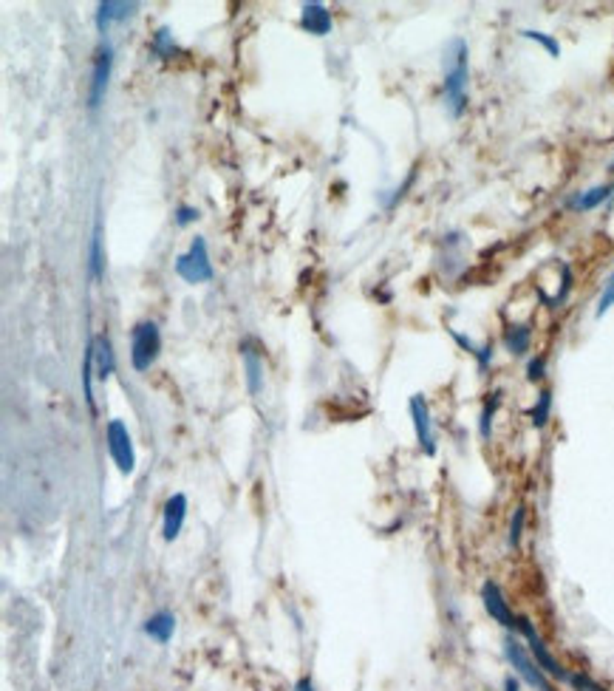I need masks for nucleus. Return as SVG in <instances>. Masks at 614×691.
Masks as SVG:
<instances>
[{"instance_id":"1","label":"nucleus","mask_w":614,"mask_h":691,"mask_svg":"<svg viewBox=\"0 0 614 691\" xmlns=\"http://www.w3.org/2000/svg\"><path fill=\"white\" fill-rule=\"evenodd\" d=\"M467 43L462 37L450 40L444 49V103L450 116H462L467 108V83H470V60Z\"/></svg>"},{"instance_id":"2","label":"nucleus","mask_w":614,"mask_h":691,"mask_svg":"<svg viewBox=\"0 0 614 691\" xmlns=\"http://www.w3.org/2000/svg\"><path fill=\"white\" fill-rule=\"evenodd\" d=\"M504 658H507L509 666L516 668L518 680H524L527 686H532L536 691H555L549 675L544 672V668L538 666V660L532 658L516 638H504Z\"/></svg>"},{"instance_id":"3","label":"nucleus","mask_w":614,"mask_h":691,"mask_svg":"<svg viewBox=\"0 0 614 691\" xmlns=\"http://www.w3.org/2000/svg\"><path fill=\"white\" fill-rule=\"evenodd\" d=\"M161 352V332L153 320H142L131 332V363L136 372H148L159 360Z\"/></svg>"},{"instance_id":"4","label":"nucleus","mask_w":614,"mask_h":691,"mask_svg":"<svg viewBox=\"0 0 614 691\" xmlns=\"http://www.w3.org/2000/svg\"><path fill=\"white\" fill-rule=\"evenodd\" d=\"M176 275L181 281H188V283H207V281H213L215 270H213V263H210L207 241H204L201 235L193 238L188 253L176 258Z\"/></svg>"},{"instance_id":"5","label":"nucleus","mask_w":614,"mask_h":691,"mask_svg":"<svg viewBox=\"0 0 614 691\" xmlns=\"http://www.w3.org/2000/svg\"><path fill=\"white\" fill-rule=\"evenodd\" d=\"M105 445L114 465L119 467V474L131 476L136 471V454H133V439H131L128 425L122 419H111L105 428Z\"/></svg>"},{"instance_id":"6","label":"nucleus","mask_w":614,"mask_h":691,"mask_svg":"<svg viewBox=\"0 0 614 691\" xmlns=\"http://www.w3.org/2000/svg\"><path fill=\"white\" fill-rule=\"evenodd\" d=\"M518 632L524 635V640L529 643V655L538 660V666L544 668V672L549 675V677H555V680H569V672L566 668L552 658V652L546 649V643H544V638L538 635V629H536V623H532L527 615H518Z\"/></svg>"},{"instance_id":"7","label":"nucleus","mask_w":614,"mask_h":691,"mask_svg":"<svg viewBox=\"0 0 614 691\" xmlns=\"http://www.w3.org/2000/svg\"><path fill=\"white\" fill-rule=\"evenodd\" d=\"M408 409H411V419H414V431H417V442L425 456H434L436 454V434H434V417H431V405H427V400L422 394H414L411 402H408Z\"/></svg>"},{"instance_id":"8","label":"nucleus","mask_w":614,"mask_h":691,"mask_svg":"<svg viewBox=\"0 0 614 691\" xmlns=\"http://www.w3.org/2000/svg\"><path fill=\"white\" fill-rule=\"evenodd\" d=\"M111 69H114V49L105 43L96 51L94 60V74H91V91H88V108L96 111L102 106V99L108 94V83H111Z\"/></svg>"},{"instance_id":"9","label":"nucleus","mask_w":614,"mask_h":691,"mask_svg":"<svg viewBox=\"0 0 614 691\" xmlns=\"http://www.w3.org/2000/svg\"><path fill=\"white\" fill-rule=\"evenodd\" d=\"M481 601H484L487 615L493 618L499 626L516 629V632H518V615L513 613V609H509V603H507V598L501 593V586L496 581H484L481 584Z\"/></svg>"},{"instance_id":"10","label":"nucleus","mask_w":614,"mask_h":691,"mask_svg":"<svg viewBox=\"0 0 614 691\" xmlns=\"http://www.w3.org/2000/svg\"><path fill=\"white\" fill-rule=\"evenodd\" d=\"M184 519H188V496L173 493L165 502V519H161V536H165V541H176L179 539L181 527H184Z\"/></svg>"},{"instance_id":"11","label":"nucleus","mask_w":614,"mask_h":691,"mask_svg":"<svg viewBox=\"0 0 614 691\" xmlns=\"http://www.w3.org/2000/svg\"><path fill=\"white\" fill-rule=\"evenodd\" d=\"M300 26L315 37H325L332 32V12L325 9L323 4H303Z\"/></svg>"},{"instance_id":"12","label":"nucleus","mask_w":614,"mask_h":691,"mask_svg":"<svg viewBox=\"0 0 614 691\" xmlns=\"http://www.w3.org/2000/svg\"><path fill=\"white\" fill-rule=\"evenodd\" d=\"M136 12V4H122V0H102L96 6V29L105 34L114 23H122Z\"/></svg>"},{"instance_id":"13","label":"nucleus","mask_w":614,"mask_h":691,"mask_svg":"<svg viewBox=\"0 0 614 691\" xmlns=\"http://www.w3.org/2000/svg\"><path fill=\"white\" fill-rule=\"evenodd\" d=\"M94 369L99 380H108L116 369V360H114V346L111 337L105 332L94 335Z\"/></svg>"},{"instance_id":"14","label":"nucleus","mask_w":614,"mask_h":691,"mask_svg":"<svg viewBox=\"0 0 614 691\" xmlns=\"http://www.w3.org/2000/svg\"><path fill=\"white\" fill-rule=\"evenodd\" d=\"M611 193H614V185H598V188H589V190H583V193H575V196H572V198L566 201V205H569L572 210L586 213V210H595V207L606 205V201L611 198Z\"/></svg>"},{"instance_id":"15","label":"nucleus","mask_w":614,"mask_h":691,"mask_svg":"<svg viewBox=\"0 0 614 691\" xmlns=\"http://www.w3.org/2000/svg\"><path fill=\"white\" fill-rule=\"evenodd\" d=\"M173 632H176V618H173V613H168V609H161V613H156L145 621V635H151L156 643H170Z\"/></svg>"},{"instance_id":"16","label":"nucleus","mask_w":614,"mask_h":691,"mask_svg":"<svg viewBox=\"0 0 614 691\" xmlns=\"http://www.w3.org/2000/svg\"><path fill=\"white\" fill-rule=\"evenodd\" d=\"M241 357H243V369H247V389H250V394H258V392H261V385H263L261 357H258V352L252 349L250 343H243Z\"/></svg>"},{"instance_id":"17","label":"nucleus","mask_w":614,"mask_h":691,"mask_svg":"<svg viewBox=\"0 0 614 691\" xmlns=\"http://www.w3.org/2000/svg\"><path fill=\"white\" fill-rule=\"evenodd\" d=\"M88 270L94 281H102L105 275V258H102V221H94V235H91V261H88Z\"/></svg>"},{"instance_id":"18","label":"nucleus","mask_w":614,"mask_h":691,"mask_svg":"<svg viewBox=\"0 0 614 691\" xmlns=\"http://www.w3.org/2000/svg\"><path fill=\"white\" fill-rule=\"evenodd\" d=\"M94 337L88 340L86 346V355H83V394H86V402L88 409L96 414V402H94Z\"/></svg>"},{"instance_id":"19","label":"nucleus","mask_w":614,"mask_h":691,"mask_svg":"<svg viewBox=\"0 0 614 691\" xmlns=\"http://www.w3.org/2000/svg\"><path fill=\"white\" fill-rule=\"evenodd\" d=\"M529 340H532V329L529 327H509L504 332V346L513 355H527L529 352Z\"/></svg>"},{"instance_id":"20","label":"nucleus","mask_w":614,"mask_h":691,"mask_svg":"<svg viewBox=\"0 0 614 691\" xmlns=\"http://www.w3.org/2000/svg\"><path fill=\"white\" fill-rule=\"evenodd\" d=\"M151 51L159 57V60H173L176 54H179V46H176V40H173V34H170V29H165L161 26L156 34H153V43H151Z\"/></svg>"},{"instance_id":"21","label":"nucleus","mask_w":614,"mask_h":691,"mask_svg":"<svg viewBox=\"0 0 614 691\" xmlns=\"http://www.w3.org/2000/svg\"><path fill=\"white\" fill-rule=\"evenodd\" d=\"M499 405H501V392H493L487 397L484 409H481V419H479V434L484 439H490V434H493V417L499 411Z\"/></svg>"},{"instance_id":"22","label":"nucleus","mask_w":614,"mask_h":691,"mask_svg":"<svg viewBox=\"0 0 614 691\" xmlns=\"http://www.w3.org/2000/svg\"><path fill=\"white\" fill-rule=\"evenodd\" d=\"M549 414H552V392L544 389V392L538 394L536 405H532L529 419H532V425H536V428H544V425L549 422Z\"/></svg>"},{"instance_id":"23","label":"nucleus","mask_w":614,"mask_h":691,"mask_svg":"<svg viewBox=\"0 0 614 691\" xmlns=\"http://www.w3.org/2000/svg\"><path fill=\"white\" fill-rule=\"evenodd\" d=\"M524 521H527V507H516L513 521H509V536H507V544L513 547V550L521 544V536H524Z\"/></svg>"},{"instance_id":"24","label":"nucleus","mask_w":614,"mask_h":691,"mask_svg":"<svg viewBox=\"0 0 614 691\" xmlns=\"http://www.w3.org/2000/svg\"><path fill=\"white\" fill-rule=\"evenodd\" d=\"M521 37H527V40H536V43H541L552 57H558L561 54V43L555 37H549V34H544V32H536V29H524L521 32Z\"/></svg>"},{"instance_id":"25","label":"nucleus","mask_w":614,"mask_h":691,"mask_svg":"<svg viewBox=\"0 0 614 691\" xmlns=\"http://www.w3.org/2000/svg\"><path fill=\"white\" fill-rule=\"evenodd\" d=\"M611 307H614V270H611V275H609V278H606V283H603V292H600V298H598V309H595V315H598V318H603Z\"/></svg>"},{"instance_id":"26","label":"nucleus","mask_w":614,"mask_h":691,"mask_svg":"<svg viewBox=\"0 0 614 691\" xmlns=\"http://www.w3.org/2000/svg\"><path fill=\"white\" fill-rule=\"evenodd\" d=\"M566 683H569L572 688H575V691H606L600 683H595L589 675H569Z\"/></svg>"},{"instance_id":"27","label":"nucleus","mask_w":614,"mask_h":691,"mask_svg":"<svg viewBox=\"0 0 614 691\" xmlns=\"http://www.w3.org/2000/svg\"><path fill=\"white\" fill-rule=\"evenodd\" d=\"M544 372H546L544 357H532L529 365H527V380L529 382H538V380H544Z\"/></svg>"},{"instance_id":"28","label":"nucleus","mask_w":614,"mask_h":691,"mask_svg":"<svg viewBox=\"0 0 614 691\" xmlns=\"http://www.w3.org/2000/svg\"><path fill=\"white\" fill-rule=\"evenodd\" d=\"M196 218H198V210H196V207L181 205V207L176 210V225H179V227H188V225H193Z\"/></svg>"},{"instance_id":"29","label":"nucleus","mask_w":614,"mask_h":691,"mask_svg":"<svg viewBox=\"0 0 614 691\" xmlns=\"http://www.w3.org/2000/svg\"><path fill=\"white\" fill-rule=\"evenodd\" d=\"M295 691H315V686H312V680H309V677H300V680H298V686H295Z\"/></svg>"},{"instance_id":"30","label":"nucleus","mask_w":614,"mask_h":691,"mask_svg":"<svg viewBox=\"0 0 614 691\" xmlns=\"http://www.w3.org/2000/svg\"><path fill=\"white\" fill-rule=\"evenodd\" d=\"M504 691H521L518 680H516V677H507V680H504Z\"/></svg>"}]
</instances>
